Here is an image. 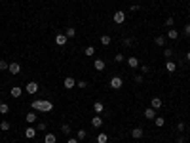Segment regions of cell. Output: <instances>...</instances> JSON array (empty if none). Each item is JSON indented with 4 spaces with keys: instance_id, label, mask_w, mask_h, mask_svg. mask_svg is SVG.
Wrapping results in <instances>:
<instances>
[{
    "instance_id": "obj_21",
    "label": "cell",
    "mask_w": 190,
    "mask_h": 143,
    "mask_svg": "<svg viewBox=\"0 0 190 143\" xmlns=\"http://www.w3.org/2000/svg\"><path fill=\"white\" fill-rule=\"evenodd\" d=\"M8 113H10V105L0 101V114H8Z\"/></svg>"
},
{
    "instance_id": "obj_7",
    "label": "cell",
    "mask_w": 190,
    "mask_h": 143,
    "mask_svg": "<svg viewBox=\"0 0 190 143\" xmlns=\"http://www.w3.org/2000/svg\"><path fill=\"white\" fill-rule=\"evenodd\" d=\"M76 86V80L72 78V76H67V78H65V88L67 90H72Z\"/></svg>"
},
{
    "instance_id": "obj_27",
    "label": "cell",
    "mask_w": 190,
    "mask_h": 143,
    "mask_svg": "<svg viewBox=\"0 0 190 143\" xmlns=\"http://www.w3.org/2000/svg\"><path fill=\"white\" fill-rule=\"evenodd\" d=\"M61 132L65 134V136H68V134H70V132H72V128H70V124H63V126H61Z\"/></svg>"
},
{
    "instance_id": "obj_29",
    "label": "cell",
    "mask_w": 190,
    "mask_h": 143,
    "mask_svg": "<svg viewBox=\"0 0 190 143\" xmlns=\"http://www.w3.org/2000/svg\"><path fill=\"white\" fill-rule=\"evenodd\" d=\"M154 120H156V126H158V128H162V126L165 124V118H164V116H156Z\"/></svg>"
},
{
    "instance_id": "obj_9",
    "label": "cell",
    "mask_w": 190,
    "mask_h": 143,
    "mask_svg": "<svg viewBox=\"0 0 190 143\" xmlns=\"http://www.w3.org/2000/svg\"><path fill=\"white\" fill-rule=\"evenodd\" d=\"M143 136H144V134H143V130H141V128H133L131 130V137H133V139H141Z\"/></svg>"
},
{
    "instance_id": "obj_32",
    "label": "cell",
    "mask_w": 190,
    "mask_h": 143,
    "mask_svg": "<svg viewBox=\"0 0 190 143\" xmlns=\"http://www.w3.org/2000/svg\"><path fill=\"white\" fill-rule=\"evenodd\" d=\"M8 67H10V65H8L4 59H0V71H8Z\"/></svg>"
},
{
    "instance_id": "obj_33",
    "label": "cell",
    "mask_w": 190,
    "mask_h": 143,
    "mask_svg": "<svg viewBox=\"0 0 190 143\" xmlns=\"http://www.w3.org/2000/svg\"><path fill=\"white\" fill-rule=\"evenodd\" d=\"M165 25H167L169 29H171L173 25H175V19H173V17H167V19H165Z\"/></svg>"
},
{
    "instance_id": "obj_11",
    "label": "cell",
    "mask_w": 190,
    "mask_h": 143,
    "mask_svg": "<svg viewBox=\"0 0 190 143\" xmlns=\"http://www.w3.org/2000/svg\"><path fill=\"white\" fill-rule=\"evenodd\" d=\"M91 126H93V128H101V126H103V118H101L99 114L93 116V118H91Z\"/></svg>"
},
{
    "instance_id": "obj_36",
    "label": "cell",
    "mask_w": 190,
    "mask_h": 143,
    "mask_svg": "<svg viewBox=\"0 0 190 143\" xmlns=\"http://www.w3.org/2000/svg\"><path fill=\"white\" fill-rule=\"evenodd\" d=\"M177 130H179V132H184V122H179V124H177Z\"/></svg>"
},
{
    "instance_id": "obj_8",
    "label": "cell",
    "mask_w": 190,
    "mask_h": 143,
    "mask_svg": "<svg viewBox=\"0 0 190 143\" xmlns=\"http://www.w3.org/2000/svg\"><path fill=\"white\" fill-rule=\"evenodd\" d=\"M165 71H167V73H175V71H177V63L169 59L167 63H165Z\"/></svg>"
},
{
    "instance_id": "obj_24",
    "label": "cell",
    "mask_w": 190,
    "mask_h": 143,
    "mask_svg": "<svg viewBox=\"0 0 190 143\" xmlns=\"http://www.w3.org/2000/svg\"><path fill=\"white\" fill-rule=\"evenodd\" d=\"M10 128H11V124L8 120H2V122H0V130H2V132H8Z\"/></svg>"
},
{
    "instance_id": "obj_23",
    "label": "cell",
    "mask_w": 190,
    "mask_h": 143,
    "mask_svg": "<svg viewBox=\"0 0 190 143\" xmlns=\"http://www.w3.org/2000/svg\"><path fill=\"white\" fill-rule=\"evenodd\" d=\"M110 42H112V40H110V36H108V34L101 36V44H103V46H110Z\"/></svg>"
},
{
    "instance_id": "obj_38",
    "label": "cell",
    "mask_w": 190,
    "mask_h": 143,
    "mask_svg": "<svg viewBox=\"0 0 190 143\" xmlns=\"http://www.w3.org/2000/svg\"><path fill=\"white\" fill-rule=\"evenodd\" d=\"M135 82H143V75H135Z\"/></svg>"
},
{
    "instance_id": "obj_43",
    "label": "cell",
    "mask_w": 190,
    "mask_h": 143,
    "mask_svg": "<svg viewBox=\"0 0 190 143\" xmlns=\"http://www.w3.org/2000/svg\"><path fill=\"white\" fill-rule=\"evenodd\" d=\"M186 61H190V52H188V54H186Z\"/></svg>"
},
{
    "instance_id": "obj_12",
    "label": "cell",
    "mask_w": 190,
    "mask_h": 143,
    "mask_svg": "<svg viewBox=\"0 0 190 143\" xmlns=\"http://www.w3.org/2000/svg\"><path fill=\"white\" fill-rule=\"evenodd\" d=\"M10 93H11V97H21L23 96V90L19 88V86H14V88L10 90Z\"/></svg>"
},
{
    "instance_id": "obj_19",
    "label": "cell",
    "mask_w": 190,
    "mask_h": 143,
    "mask_svg": "<svg viewBox=\"0 0 190 143\" xmlns=\"http://www.w3.org/2000/svg\"><path fill=\"white\" fill-rule=\"evenodd\" d=\"M36 118H38V116H36V113H34V111H31V113L25 116V120L29 122V124H34V122H36Z\"/></svg>"
},
{
    "instance_id": "obj_26",
    "label": "cell",
    "mask_w": 190,
    "mask_h": 143,
    "mask_svg": "<svg viewBox=\"0 0 190 143\" xmlns=\"http://www.w3.org/2000/svg\"><path fill=\"white\" fill-rule=\"evenodd\" d=\"M84 54H86L88 57H93V55H95V48H93V46H88L86 50H84Z\"/></svg>"
},
{
    "instance_id": "obj_35",
    "label": "cell",
    "mask_w": 190,
    "mask_h": 143,
    "mask_svg": "<svg viewBox=\"0 0 190 143\" xmlns=\"http://www.w3.org/2000/svg\"><path fill=\"white\" fill-rule=\"evenodd\" d=\"M124 46H133V38H124Z\"/></svg>"
},
{
    "instance_id": "obj_42",
    "label": "cell",
    "mask_w": 190,
    "mask_h": 143,
    "mask_svg": "<svg viewBox=\"0 0 190 143\" xmlns=\"http://www.w3.org/2000/svg\"><path fill=\"white\" fill-rule=\"evenodd\" d=\"M67 143H78V139H76V137H70V139H68Z\"/></svg>"
},
{
    "instance_id": "obj_34",
    "label": "cell",
    "mask_w": 190,
    "mask_h": 143,
    "mask_svg": "<svg viewBox=\"0 0 190 143\" xmlns=\"http://www.w3.org/2000/svg\"><path fill=\"white\" fill-rule=\"evenodd\" d=\"M164 55L165 57H173V50H171V48H165V50H164Z\"/></svg>"
},
{
    "instance_id": "obj_13",
    "label": "cell",
    "mask_w": 190,
    "mask_h": 143,
    "mask_svg": "<svg viewBox=\"0 0 190 143\" xmlns=\"http://www.w3.org/2000/svg\"><path fill=\"white\" fill-rule=\"evenodd\" d=\"M127 65L131 69H137L139 67V57H127Z\"/></svg>"
},
{
    "instance_id": "obj_40",
    "label": "cell",
    "mask_w": 190,
    "mask_h": 143,
    "mask_svg": "<svg viewBox=\"0 0 190 143\" xmlns=\"http://www.w3.org/2000/svg\"><path fill=\"white\" fill-rule=\"evenodd\" d=\"M38 130H46V122H40V124H38Z\"/></svg>"
},
{
    "instance_id": "obj_20",
    "label": "cell",
    "mask_w": 190,
    "mask_h": 143,
    "mask_svg": "<svg viewBox=\"0 0 190 143\" xmlns=\"http://www.w3.org/2000/svg\"><path fill=\"white\" fill-rule=\"evenodd\" d=\"M144 118H150V120H154V118H156V111H154V109H147V111H144Z\"/></svg>"
},
{
    "instance_id": "obj_39",
    "label": "cell",
    "mask_w": 190,
    "mask_h": 143,
    "mask_svg": "<svg viewBox=\"0 0 190 143\" xmlns=\"http://www.w3.org/2000/svg\"><path fill=\"white\" fill-rule=\"evenodd\" d=\"M184 34L190 36V25H184Z\"/></svg>"
},
{
    "instance_id": "obj_31",
    "label": "cell",
    "mask_w": 190,
    "mask_h": 143,
    "mask_svg": "<svg viewBox=\"0 0 190 143\" xmlns=\"http://www.w3.org/2000/svg\"><path fill=\"white\" fill-rule=\"evenodd\" d=\"M124 59H126V57H124L122 54H116L114 55V61H116V63H124Z\"/></svg>"
},
{
    "instance_id": "obj_2",
    "label": "cell",
    "mask_w": 190,
    "mask_h": 143,
    "mask_svg": "<svg viewBox=\"0 0 190 143\" xmlns=\"http://www.w3.org/2000/svg\"><path fill=\"white\" fill-rule=\"evenodd\" d=\"M122 86H124L122 76H112V78H110V88H112V90H120Z\"/></svg>"
},
{
    "instance_id": "obj_6",
    "label": "cell",
    "mask_w": 190,
    "mask_h": 143,
    "mask_svg": "<svg viewBox=\"0 0 190 143\" xmlns=\"http://www.w3.org/2000/svg\"><path fill=\"white\" fill-rule=\"evenodd\" d=\"M68 42V38H67V34H61V32H59L57 36H55V44H57V46H65V44Z\"/></svg>"
},
{
    "instance_id": "obj_22",
    "label": "cell",
    "mask_w": 190,
    "mask_h": 143,
    "mask_svg": "<svg viewBox=\"0 0 190 143\" xmlns=\"http://www.w3.org/2000/svg\"><path fill=\"white\" fill-rule=\"evenodd\" d=\"M86 137H88V132H86V130H78V132H76V139H78V141L86 139Z\"/></svg>"
},
{
    "instance_id": "obj_15",
    "label": "cell",
    "mask_w": 190,
    "mask_h": 143,
    "mask_svg": "<svg viewBox=\"0 0 190 143\" xmlns=\"http://www.w3.org/2000/svg\"><path fill=\"white\" fill-rule=\"evenodd\" d=\"M93 67H95V71H105V61L103 59H95V63H93Z\"/></svg>"
},
{
    "instance_id": "obj_17",
    "label": "cell",
    "mask_w": 190,
    "mask_h": 143,
    "mask_svg": "<svg viewBox=\"0 0 190 143\" xmlns=\"http://www.w3.org/2000/svg\"><path fill=\"white\" fill-rule=\"evenodd\" d=\"M93 111H95L97 114H101V113L105 111V105L101 103V101H95V103H93Z\"/></svg>"
},
{
    "instance_id": "obj_5",
    "label": "cell",
    "mask_w": 190,
    "mask_h": 143,
    "mask_svg": "<svg viewBox=\"0 0 190 143\" xmlns=\"http://www.w3.org/2000/svg\"><path fill=\"white\" fill-rule=\"evenodd\" d=\"M112 19H114V23H118V25L124 23L126 21V11H114V17Z\"/></svg>"
},
{
    "instance_id": "obj_10",
    "label": "cell",
    "mask_w": 190,
    "mask_h": 143,
    "mask_svg": "<svg viewBox=\"0 0 190 143\" xmlns=\"http://www.w3.org/2000/svg\"><path fill=\"white\" fill-rule=\"evenodd\" d=\"M167 38H169V40H177V38H179V31L171 27V29L167 31Z\"/></svg>"
},
{
    "instance_id": "obj_16",
    "label": "cell",
    "mask_w": 190,
    "mask_h": 143,
    "mask_svg": "<svg viewBox=\"0 0 190 143\" xmlns=\"http://www.w3.org/2000/svg\"><path fill=\"white\" fill-rule=\"evenodd\" d=\"M162 105H164V103H162V99H160V97H154V99L150 101V107L154 109V111H156V109H160Z\"/></svg>"
},
{
    "instance_id": "obj_3",
    "label": "cell",
    "mask_w": 190,
    "mask_h": 143,
    "mask_svg": "<svg viewBox=\"0 0 190 143\" xmlns=\"http://www.w3.org/2000/svg\"><path fill=\"white\" fill-rule=\"evenodd\" d=\"M38 90H40V86L36 84V82H29V84L25 86V92H27V93H31V96H34V93L38 92Z\"/></svg>"
},
{
    "instance_id": "obj_4",
    "label": "cell",
    "mask_w": 190,
    "mask_h": 143,
    "mask_svg": "<svg viewBox=\"0 0 190 143\" xmlns=\"http://www.w3.org/2000/svg\"><path fill=\"white\" fill-rule=\"evenodd\" d=\"M8 71H10L11 75H19V73H21V65H19V61H14V63H10Z\"/></svg>"
},
{
    "instance_id": "obj_14",
    "label": "cell",
    "mask_w": 190,
    "mask_h": 143,
    "mask_svg": "<svg viewBox=\"0 0 190 143\" xmlns=\"http://www.w3.org/2000/svg\"><path fill=\"white\" fill-rule=\"evenodd\" d=\"M44 143H57L55 134H46V136H44Z\"/></svg>"
},
{
    "instance_id": "obj_37",
    "label": "cell",
    "mask_w": 190,
    "mask_h": 143,
    "mask_svg": "<svg viewBox=\"0 0 190 143\" xmlns=\"http://www.w3.org/2000/svg\"><path fill=\"white\" fill-rule=\"evenodd\" d=\"M86 86H88L86 80H80V82H78V88H86Z\"/></svg>"
},
{
    "instance_id": "obj_41",
    "label": "cell",
    "mask_w": 190,
    "mask_h": 143,
    "mask_svg": "<svg viewBox=\"0 0 190 143\" xmlns=\"http://www.w3.org/2000/svg\"><path fill=\"white\" fill-rule=\"evenodd\" d=\"M177 143H184V136H179V137H177Z\"/></svg>"
},
{
    "instance_id": "obj_30",
    "label": "cell",
    "mask_w": 190,
    "mask_h": 143,
    "mask_svg": "<svg viewBox=\"0 0 190 143\" xmlns=\"http://www.w3.org/2000/svg\"><path fill=\"white\" fill-rule=\"evenodd\" d=\"M154 42H156V46H164V44H165V36H158Z\"/></svg>"
},
{
    "instance_id": "obj_25",
    "label": "cell",
    "mask_w": 190,
    "mask_h": 143,
    "mask_svg": "<svg viewBox=\"0 0 190 143\" xmlns=\"http://www.w3.org/2000/svg\"><path fill=\"white\" fill-rule=\"evenodd\" d=\"M76 36V29L74 27H67V38H74Z\"/></svg>"
},
{
    "instance_id": "obj_1",
    "label": "cell",
    "mask_w": 190,
    "mask_h": 143,
    "mask_svg": "<svg viewBox=\"0 0 190 143\" xmlns=\"http://www.w3.org/2000/svg\"><path fill=\"white\" fill-rule=\"evenodd\" d=\"M31 107H32V111L50 113L51 109H53V103H50V101H46V99H34V101L31 103Z\"/></svg>"
},
{
    "instance_id": "obj_18",
    "label": "cell",
    "mask_w": 190,
    "mask_h": 143,
    "mask_svg": "<svg viewBox=\"0 0 190 143\" xmlns=\"http://www.w3.org/2000/svg\"><path fill=\"white\" fill-rule=\"evenodd\" d=\"M25 137H27V139H32V137H36V130L32 128V126L25 130Z\"/></svg>"
},
{
    "instance_id": "obj_28",
    "label": "cell",
    "mask_w": 190,
    "mask_h": 143,
    "mask_svg": "<svg viewBox=\"0 0 190 143\" xmlns=\"http://www.w3.org/2000/svg\"><path fill=\"white\" fill-rule=\"evenodd\" d=\"M107 141H108L107 134H99V136H97V143H107Z\"/></svg>"
}]
</instances>
